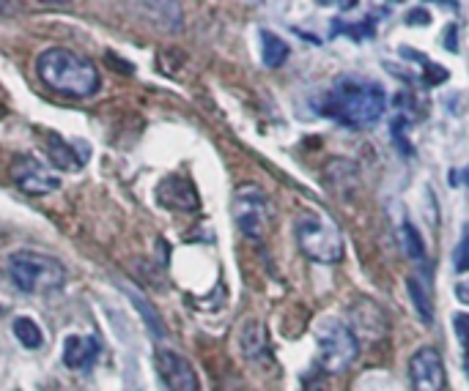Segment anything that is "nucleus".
Returning <instances> with one entry per match:
<instances>
[{
    "label": "nucleus",
    "instance_id": "1",
    "mask_svg": "<svg viewBox=\"0 0 469 391\" xmlns=\"http://www.w3.org/2000/svg\"><path fill=\"white\" fill-rule=\"evenodd\" d=\"M387 107L384 88L374 80L340 77L321 101V113L340 121L349 129H368L381 118Z\"/></svg>",
    "mask_w": 469,
    "mask_h": 391
},
{
    "label": "nucleus",
    "instance_id": "2",
    "mask_svg": "<svg viewBox=\"0 0 469 391\" xmlns=\"http://www.w3.org/2000/svg\"><path fill=\"white\" fill-rule=\"evenodd\" d=\"M36 72L42 77V83L47 88H52L55 93L61 96H72V99H86V96H94L99 90V72L96 66L66 49V47H49L39 55V63H36Z\"/></svg>",
    "mask_w": 469,
    "mask_h": 391
},
{
    "label": "nucleus",
    "instance_id": "3",
    "mask_svg": "<svg viewBox=\"0 0 469 391\" xmlns=\"http://www.w3.org/2000/svg\"><path fill=\"white\" fill-rule=\"evenodd\" d=\"M6 271L19 290L33 293V296L61 290L66 282L63 263L49 258V255H42V252H31V249L11 252L6 260Z\"/></svg>",
    "mask_w": 469,
    "mask_h": 391
},
{
    "label": "nucleus",
    "instance_id": "4",
    "mask_svg": "<svg viewBox=\"0 0 469 391\" xmlns=\"http://www.w3.org/2000/svg\"><path fill=\"white\" fill-rule=\"evenodd\" d=\"M316 353H319V367L329 375H337L357 361L360 340L349 328V323H343L335 315H324L316 323Z\"/></svg>",
    "mask_w": 469,
    "mask_h": 391
},
{
    "label": "nucleus",
    "instance_id": "5",
    "mask_svg": "<svg viewBox=\"0 0 469 391\" xmlns=\"http://www.w3.org/2000/svg\"><path fill=\"white\" fill-rule=\"evenodd\" d=\"M296 244L299 249L316 263H337L343 258V238L340 230L327 217L316 211H305L296 219Z\"/></svg>",
    "mask_w": 469,
    "mask_h": 391
},
{
    "label": "nucleus",
    "instance_id": "6",
    "mask_svg": "<svg viewBox=\"0 0 469 391\" xmlns=\"http://www.w3.org/2000/svg\"><path fill=\"white\" fill-rule=\"evenodd\" d=\"M234 219L247 238L261 241L267 235L269 219H272L267 194L258 186H241L234 197Z\"/></svg>",
    "mask_w": 469,
    "mask_h": 391
},
{
    "label": "nucleus",
    "instance_id": "7",
    "mask_svg": "<svg viewBox=\"0 0 469 391\" xmlns=\"http://www.w3.org/2000/svg\"><path fill=\"white\" fill-rule=\"evenodd\" d=\"M409 378L412 391H445L447 389V375L445 364L436 348H420L409 358Z\"/></svg>",
    "mask_w": 469,
    "mask_h": 391
},
{
    "label": "nucleus",
    "instance_id": "8",
    "mask_svg": "<svg viewBox=\"0 0 469 391\" xmlns=\"http://www.w3.org/2000/svg\"><path fill=\"white\" fill-rule=\"evenodd\" d=\"M11 178H14V183H17L22 192H28V194H49V192H55V189L61 186V178L52 173L49 167H45L39 159H33V156H19V159H14Z\"/></svg>",
    "mask_w": 469,
    "mask_h": 391
},
{
    "label": "nucleus",
    "instance_id": "9",
    "mask_svg": "<svg viewBox=\"0 0 469 391\" xmlns=\"http://www.w3.org/2000/svg\"><path fill=\"white\" fill-rule=\"evenodd\" d=\"M157 369L170 391H200L192 364L176 350H157Z\"/></svg>",
    "mask_w": 469,
    "mask_h": 391
},
{
    "label": "nucleus",
    "instance_id": "10",
    "mask_svg": "<svg viewBox=\"0 0 469 391\" xmlns=\"http://www.w3.org/2000/svg\"><path fill=\"white\" fill-rule=\"evenodd\" d=\"M157 200H159L165 208L179 211V214L198 211V192L192 189V183H189L187 178H182V175L165 178V181L159 183V189H157Z\"/></svg>",
    "mask_w": 469,
    "mask_h": 391
},
{
    "label": "nucleus",
    "instance_id": "11",
    "mask_svg": "<svg viewBox=\"0 0 469 391\" xmlns=\"http://www.w3.org/2000/svg\"><path fill=\"white\" fill-rule=\"evenodd\" d=\"M99 356V342L94 337H69L63 342V364L69 369H88Z\"/></svg>",
    "mask_w": 469,
    "mask_h": 391
},
{
    "label": "nucleus",
    "instance_id": "12",
    "mask_svg": "<svg viewBox=\"0 0 469 391\" xmlns=\"http://www.w3.org/2000/svg\"><path fill=\"white\" fill-rule=\"evenodd\" d=\"M47 153L52 159V165L63 167V170H80V165H83V156L74 153V145L63 142V137L55 134V131L47 134Z\"/></svg>",
    "mask_w": 469,
    "mask_h": 391
},
{
    "label": "nucleus",
    "instance_id": "13",
    "mask_svg": "<svg viewBox=\"0 0 469 391\" xmlns=\"http://www.w3.org/2000/svg\"><path fill=\"white\" fill-rule=\"evenodd\" d=\"M239 348L247 358H255L267 350V337H264V326L255 317H247L239 328Z\"/></svg>",
    "mask_w": 469,
    "mask_h": 391
},
{
    "label": "nucleus",
    "instance_id": "14",
    "mask_svg": "<svg viewBox=\"0 0 469 391\" xmlns=\"http://www.w3.org/2000/svg\"><path fill=\"white\" fill-rule=\"evenodd\" d=\"M261 55H264V63H267L269 69H278V66H283V63L288 60L291 49H288V44L283 42L278 33L264 31V33H261Z\"/></svg>",
    "mask_w": 469,
    "mask_h": 391
},
{
    "label": "nucleus",
    "instance_id": "15",
    "mask_svg": "<svg viewBox=\"0 0 469 391\" xmlns=\"http://www.w3.org/2000/svg\"><path fill=\"white\" fill-rule=\"evenodd\" d=\"M11 328H14V337L22 342V348L36 350L45 345V334H42V328L36 326V320H31V317H17Z\"/></svg>",
    "mask_w": 469,
    "mask_h": 391
},
{
    "label": "nucleus",
    "instance_id": "16",
    "mask_svg": "<svg viewBox=\"0 0 469 391\" xmlns=\"http://www.w3.org/2000/svg\"><path fill=\"white\" fill-rule=\"evenodd\" d=\"M401 238H404V252H406L409 260H422L425 258V244H422L420 230L409 219H404V224H401Z\"/></svg>",
    "mask_w": 469,
    "mask_h": 391
},
{
    "label": "nucleus",
    "instance_id": "17",
    "mask_svg": "<svg viewBox=\"0 0 469 391\" xmlns=\"http://www.w3.org/2000/svg\"><path fill=\"white\" fill-rule=\"evenodd\" d=\"M406 290H409V296H412V304H415V309H418L420 320L425 323V326H431V323H434V306H431V301H428L425 288H422L415 276H409V279H406Z\"/></svg>",
    "mask_w": 469,
    "mask_h": 391
},
{
    "label": "nucleus",
    "instance_id": "18",
    "mask_svg": "<svg viewBox=\"0 0 469 391\" xmlns=\"http://www.w3.org/2000/svg\"><path fill=\"white\" fill-rule=\"evenodd\" d=\"M132 301H135V306L143 312V317H145V323H148V328L157 334V337H162L165 334V328H162V320H159V315H157V309L154 306H148L145 304V299H143L141 293H135L132 290Z\"/></svg>",
    "mask_w": 469,
    "mask_h": 391
},
{
    "label": "nucleus",
    "instance_id": "19",
    "mask_svg": "<svg viewBox=\"0 0 469 391\" xmlns=\"http://www.w3.org/2000/svg\"><path fill=\"white\" fill-rule=\"evenodd\" d=\"M332 33H349L351 39H371L376 33L374 28V19H368V22H363V25H343V22H335L332 25Z\"/></svg>",
    "mask_w": 469,
    "mask_h": 391
},
{
    "label": "nucleus",
    "instance_id": "20",
    "mask_svg": "<svg viewBox=\"0 0 469 391\" xmlns=\"http://www.w3.org/2000/svg\"><path fill=\"white\" fill-rule=\"evenodd\" d=\"M453 265H456V271H469V233L461 235V241H459V247H456V252H453Z\"/></svg>",
    "mask_w": 469,
    "mask_h": 391
},
{
    "label": "nucleus",
    "instance_id": "21",
    "mask_svg": "<svg viewBox=\"0 0 469 391\" xmlns=\"http://www.w3.org/2000/svg\"><path fill=\"white\" fill-rule=\"evenodd\" d=\"M447 77H450V74H447V69H442V66H436V63L425 60V69H422V83H428V85H442Z\"/></svg>",
    "mask_w": 469,
    "mask_h": 391
},
{
    "label": "nucleus",
    "instance_id": "22",
    "mask_svg": "<svg viewBox=\"0 0 469 391\" xmlns=\"http://www.w3.org/2000/svg\"><path fill=\"white\" fill-rule=\"evenodd\" d=\"M453 328H456V334H459L461 345H464V348H467V353H469V315H467V312H459V315H453Z\"/></svg>",
    "mask_w": 469,
    "mask_h": 391
},
{
    "label": "nucleus",
    "instance_id": "23",
    "mask_svg": "<svg viewBox=\"0 0 469 391\" xmlns=\"http://www.w3.org/2000/svg\"><path fill=\"white\" fill-rule=\"evenodd\" d=\"M431 22V14H428V8H412L409 14H406V25H428Z\"/></svg>",
    "mask_w": 469,
    "mask_h": 391
},
{
    "label": "nucleus",
    "instance_id": "24",
    "mask_svg": "<svg viewBox=\"0 0 469 391\" xmlns=\"http://www.w3.org/2000/svg\"><path fill=\"white\" fill-rule=\"evenodd\" d=\"M445 47L450 52H459V28L456 25H447L445 28Z\"/></svg>",
    "mask_w": 469,
    "mask_h": 391
},
{
    "label": "nucleus",
    "instance_id": "25",
    "mask_svg": "<svg viewBox=\"0 0 469 391\" xmlns=\"http://www.w3.org/2000/svg\"><path fill=\"white\" fill-rule=\"evenodd\" d=\"M456 299H459L461 304H469V279L456 285Z\"/></svg>",
    "mask_w": 469,
    "mask_h": 391
},
{
    "label": "nucleus",
    "instance_id": "26",
    "mask_svg": "<svg viewBox=\"0 0 469 391\" xmlns=\"http://www.w3.org/2000/svg\"><path fill=\"white\" fill-rule=\"evenodd\" d=\"M464 372H467V378H469V353L464 356Z\"/></svg>",
    "mask_w": 469,
    "mask_h": 391
},
{
    "label": "nucleus",
    "instance_id": "27",
    "mask_svg": "<svg viewBox=\"0 0 469 391\" xmlns=\"http://www.w3.org/2000/svg\"><path fill=\"white\" fill-rule=\"evenodd\" d=\"M464 183L469 186V167H464Z\"/></svg>",
    "mask_w": 469,
    "mask_h": 391
},
{
    "label": "nucleus",
    "instance_id": "28",
    "mask_svg": "<svg viewBox=\"0 0 469 391\" xmlns=\"http://www.w3.org/2000/svg\"><path fill=\"white\" fill-rule=\"evenodd\" d=\"M0 312H3V306H0Z\"/></svg>",
    "mask_w": 469,
    "mask_h": 391
}]
</instances>
